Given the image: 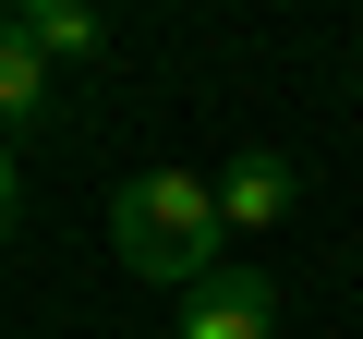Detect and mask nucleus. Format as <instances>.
Segmentation results:
<instances>
[{
    "instance_id": "4",
    "label": "nucleus",
    "mask_w": 363,
    "mask_h": 339,
    "mask_svg": "<svg viewBox=\"0 0 363 339\" xmlns=\"http://www.w3.org/2000/svg\"><path fill=\"white\" fill-rule=\"evenodd\" d=\"M49 121V61L25 49V25L0 13V133H37Z\"/></svg>"
},
{
    "instance_id": "2",
    "label": "nucleus",
    "mask_w": 363,
    "mask_h": 339,
    "mask_svg": "<svg viewBox=\"0 0 363 339\" xmlns=\"http://www.w3.org/2000/svg\"><path fill=\"white\" fill-rule=\"evenodd\" d=\"M182 339H279V279L218 255L194 291H182Z\"/></svg>"
},
{
    "instance_id": "6",
    "label": "nucleus",
    "mask_w": 363,
    "mask_h": 339,
    "mask_svg": "<svg viewBox=\"0 0 363 339\" xmlns=\"http://www.w3.org/2000/svg\"><path fill=\"white\" fill-rule=\"evenodd\" d=\"M13 230H25V157L0 145V243H13Z\"/></svg>"
},
{
    "instance_id": "5",
    "label": "nucleus",
    "mask_w": 363,
    "mask_h": 339,
    "mask_svg": "<svg viewBox=\"0 0 363 339\" xmlns=\"http://www.w3.org/2000/svg\"><path fill=\"white\" fill-rule=\"evenodd\" d=\"M25 49L61 73V61H97V0H49V13H25Z\"/></svg>"
},
{
    "instance_id": "1",
    "label": "nucleus",
    "mask_w": 363,
    "mask_h": 339,
    "mask_svg": "<svg viewBox=\"0 0 363 339\" xmlns=\"http://www.w3.org/2000/svg\"><path fill=\"white\" fill-rule=\"evenodd\" d=\"M109 243H121V267L133 279H157V291H194L206 267H218V194L194 182V170H133V182L109 194Z\"/></svg>"
},
{
    "instance_id": "3",
    "label": "nucleus",
    "mask_w": 363,
    "mask_h": 339,
    "mask_svg": "<svg viewBox=\"0 0 363 339\" xmlns=\"http://www.w3.org/2000/svg\"><path fill=\"white\" fill-rule=\"evenodd\" d=\"M206 194H218V230H279L303 182H291V157H279V145H242V157L218 170V182H206Z\"/></svg>"
},
{
    "instance_id": "7",
    "label": "nucleus",
    "mask_w": 363,
    "mask_h": 339,
    "mask_svg": "<svg viewBox=\"0 0 363 339\" xmlns=\"http://www.w3.org/2000/svg\"><path fill=\"white\" fill-rule=\"evenodd\" d=\"M0 13H13V25H25V13H49V0H0Z\"/></svg>"
}]
</instances>
